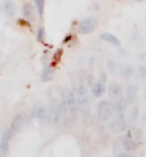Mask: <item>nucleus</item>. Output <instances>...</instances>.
<instances>
[{"mask_svg":"<svg viewBox=\"0 0 146 157\" xmlns=\"http://www.w3.org/2000/svg\"><path fill=\"white\" fill-rule=\"evenodd\" d=\"M99 82H102V83L106 82V75H105V73H102V75L99 76Z\"/></svg>","mask_w":146,"mask_h":157,"instance_id":"23","label":"nucleus"},{"mask_svg":"<svg viewBox=\"0 0 146 157\" xmlns=\"http://www.w3.org/2000/svg\"><path fill=\"white\" fill-rule=\"evenodd\" d=\"M10 137H12V132H10V128H6L4 133H3V136H2V139H0V157H4L6 154H7Z\"/></svg>","mask_w":146,"mask_h":157,"instance_id":"8","label":"nucleus"},{"mask_svg":"<svg viewBox=\"0 0 146 157\" xmlns=\"http://www.w3.org/2000/svg\"><path fill=\"white\" fill-rule=\"evenodd\" d=\"M33 116L36 117V119L41 120V121H51V114H50V109L44 107V106H41V104H37L33 107Z\"/></svg>","mask_w":146,"mask_h":157,"instance_id":"7","label":"nucleus"},{"mask_svg":"<svg viewBox=\"0 0 146 157\" xmlns=\"http://www.w3.org/2000/svg\"><path fill=\"white\" fill-rule=\"evenodd\" d=\"M135 147H136V141L132 140L130 137H128V136L119 137L114 143V153L116 156H119V154L128 153L129 150H134Z\"/></svg>","mask_w":146,"mask_h":157,"instance_id":"3","label":"nucleus"},{"mask_svg":"<svg viewBox=\"0 0 146 157\" xmlns=\"http://www.w3.org/2000/svg\"><path fill=\"white\" fill-rule=\"evenodd\" d=\"M44 0H36V7H37V13H38V16L43 17L44 14Z\"/></svg>","mask_w":146,"mask_h":157,"instance_id":"20","label":"nucleus"},{"mask_svg":"<svg viewBox=\"0 0 146 157\" xmlns=\"http://www.w3.org/2000/svg\"><path fill=\"white\" fill-rule=\"evenodd\" d=\"M91 93H92L94 97H102L105 94V84L102 82H95L92 84V89H91Z\"/></svg>","mask_w":146,"mask_h":157,"instance_id":"14","label":"nucleus"},{"mask_svg":"<svg viewBox=\"0 0 146 157\" xmlns=\"http://www.w3.org/2000/svg\"><path fill=\"white\" fill-rule=\"evenodd\" d=\"M128 124H126L125 114H115V117L111 121V130L114 133H122L125 132Z\"/></svg>","mask_w":146,"mask_h":157,"instance_id":"6","label":"nucleus"},{"mask_svg":"<svg viewBox=\"0 0 146 157\" xmlns=\"http://www.w3.org/2000/svg\"><path fill=\"white\" fill-rule=\"evenodd\" d=\"M97 113H98V119L101 121H106L109 120V117L112 116V104H111L109 100H101L98 103V107H97Z\"/></svg>","mask_w":146,"mask_h":157,"instance_id":"4","label":"nucleus"},{"mask_svg":"<svg viewBox=\"0 0 146 157\" xmlns=\"http://www.w3.org/2000/svg\"><path fill=\"white\" fill-rule=\"evenodd\" d=\"M138 93H139V87L136 84H130L126 90V100L128 101H134L136 97H138Z\"/></svg>","mask_w":146,"mask_h":157,"instance_id":"17","label":"nucleus"},{"mask_svg":"<svg viewBox=\"0 0 146 157\" xmlns=\"http://www.w3.org/2000/svg\"><path fill=\"white\" fill-rule=\"evenodd\" d=\"M136 120H138V109L136 107H132L128 110V114H126V124L128 127L132 128L136 124Z\"/></svg>","mask_w":146,"mask_h":157,"instance_id":"13","label":"nucleus"},{"mask_svg":"<svg viewBox=\"0 0 146 157\" xmlns=\"http://www.w3.org/2000/svg\"><path fill=\"white\" fill-rule=\"evenodd\" d=\"M134 2H136V3H142V2H145V0H134Z\"/></svg>","mask_w":146,"mask_h":157,"instance_id":"25","label":"nucleus"},{"mask_svg":"<svg viewBox=\"0 0 146 157\" xmlns=\"http://www.w3.org/2000/svg\"><path fill=\"white\" fill-rule=\"evenodd\" d=\"M54 77V69L50 66H45L41 71V80L43 82H50L51 78Z\"/></svg>","mask_w":146,"mask_h":157,"instance_id":"19","label":"nucleus"},{"mask_svg":"<svg viewBox=\"0 0 146 157\" xmlns=\"http://www.w3.org/2000/svg\"><path fill=\"white\" fill-rule=\"evenodd\" d=\"M77 100H78V109L81 114L85 119H88L91 114V100H89V94L85 86H80L77 90Z\"/></svg>","mask_w":146,"mask_h":157,"instance_id":"1","label":"nucleus"},{"mask_svg":"<svg viewBox=\"0 0 146 157\" xmlns=\"http://www.w3.org/2000/svg\"><path fill=\"white\" fill-rule=\"evenodd\" d=\"M118 157H134L132 154H129V153H123V154H119Z\"/></svg>","mask_w":146,"mask_h":157,"instance_id":"24","label":"nucleus"},{"mask_svg":"<svg viewBox=\"0 0 146 157\" xmlns=\"http://www.w3.org/2000/svg\"><path fill=\"white\" fill-rule=\"evenodd\" d=\"M24 120H26L24 113H20V114H17V116L14 117V120L12 121V126H10L12 134H16V133L20 132V128L23 127V124H24Z\"/></svg>","mask_w":146,"mask_h":157,"instance_id":"10","label":"nucleus"},{"mask_svg":"<svg viewBox=\"0 0 146 157\" xmlns=\"http://www.w3.org/2000/svg\"><path fill=\"white\" fill-rule=\"evenodd\" d=\"M44 36H45L44 29H43V27H38V30H37V40H38V41H44Z\"/></svg>","mask_w":146,"mask_h":157,"instance_id":"21","label":"nucleus"},{"mask_svg":"<svg viewBox=\"0 0 146 157\" xmlns=\"http://www.w3.org/2000/svg\"><path fill=\"white\" fill-rule=\"evenodd\" d=\"M112 110H114L115 114H125V110H126V101L123 99H118L116 101H114L112 104Z\"/></svg>","mask_w":146,"mask_h":157,"instance_id":"15","label":"nucleus"},{"mask_svg":"<svg viewBox=\"0 0 146 157\" xmlns=\"http://www.w3.org/2000/svg\"><path fill=\"white\" fill-rule=\"evenodd\" d=\"M61 106L69 113H75L78 109V100L77 94L74 93L69 87H64L61 93Z\"/></svg>","mask_w":146,"mask_h":157,"instance_id":"2","label":"nucleus"},{"mask_svg":"<svg viewBox=\"0 0 146 157\" xmlns=\"http://www.w3.org/2000/svg\"><path fill=\"white\" fill-rule=\"evenodd\" d=\"M34 9H33V6L31 4H29V3H26V4H23V7H21V14H23V16L24 17H27V19H34V16H36V14H34Z\"/></svg>","mask_w":146,"mask_h":157,"instance_id":"18","label":"nucleus"},{"mask_svg":"<svg viewBox=\"0 0 146 157\" xmlns=\"http://www.w3.org/2000/svg\"><path fill=\"white\" fill-rule=\"evenodd\" d=\"M95 27H97V19L95 17H85L78 26V33L85 36V34L92 33Z\"/></svg>","mask_w":146,"mask_h":157,"instance_id":"5","label":"nucleus"},{"mask_svg":"<svg viewBox=\"0 0 146 157\" xmlns=\"http://www.w3.org/2000/svg\"><path fill=\"white\" fill-rule=\"evenodd\" d=\"M61 104L55 103V101H53V103L50 104V114H51V123L53 124H58L60 123V119H61Z\"/></svg>","mask_w":146,"mask_h":157,"instance_id":"9","label":"nucleus"},{"mask_svg":"<svg viewBox=\"0 0 146 157\" xmlns=\"http://www.w3.org/2000/svg\"><path fill=\"white\" fill-rule=\"evenodd\" d=\"M101 39L104 41H106V43H109V44L115 46V47H121V41H119V39L116 37V36H114V34L111 33H102L101 34Z\"/></svg>","mask_w":146,"mask_h":157,"instance_id":"16","label":"nucleus"},{"mask_svg":"<svg viewBox=\"0 0 146 157\" xmlns=\"http://www.w3.org/2000/svg\"><path fill=\"white\" fill-rule=\"evenodd\" d=\"M0 10L6 14V16H13L14 14V12H16V4L13 3V2H10V0H4L3 3L0 4Z\"/></svg>","mask_w":146,"mask_h":157,"instance_id":"12","label":"nucleus"},{"mask_svg":"<svg viewBox=\"0 0 146 157\" xmlns=\"http://www.w3.org/2000/svg\"><path fill=\"white\" fill-rule=\"evenodd\" d=\"M108 93H109V97L111 100H114V101H116L118 99H121L122 97V87L119 83H112L109 86V89H108Z\"/></svg>","mask_w":146,"mask_h":157,"instance_id":"11","label":"nucleus"},{"mask_svg":"<svg viewBox=\"0 0 146 157\" xmlns=\"http://www.w3.org/2000/svg\"><path fill=\"white\" fill-rule=\"evenodd\" d=\"M132 73H134V69H132L130 66H128L125 69V73H123V76H125V77H130V76H132Z\"/></svg>","mask_w":146,"mask_h":157,"instance_id":"22","label":"nucleus"}]
</instances>
